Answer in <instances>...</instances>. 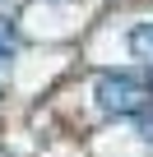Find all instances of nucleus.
<instances>
[{"label": "nucleus", "instance_id": "f257e3e1", "mask_svg": "<svg viewBox=\"0 0 153 157\" xmlns=\"http://www.w3.org/2000/svg\"><path fill=\"white\" fill-rule=\"evenodd\" d=\"M93 93H98V106L107 116H139L148 106V97H153V88L135 74H102Z\"/></svg>", "mask_w": 153, "mask_h": 157}, {"label": "nucleus", "instance_id": "f03ea898", "mask_svg": "<svg viewBox=\"0 0 153 157\" xmlns=\"http://www.w3.org/2000/svg\"><path fill=\"white\" fill-rule=\"evenodd\" d=\"M130 51L144 56V60H153V23H139V28L130 33Z\"/></svg>", "mask_w": 153, "mask_h": 157}, {"label": "nucleus", "instance_id": "7ed1b4c3", "mask_svg": "<svg viewBox=\"0 0 153 157\" xmlns=\"http://www.w3.org/2000/svg\"><path fill=\"white\" fill-rule=\"evenodd\" d=\"M5 51H14V23L0 19V56H5Z\"/></svg>", "mask_w": 153, "mask_h": 157}, {"label": "nucleus", "instance_id": "20e7f679", "mask_svg": "<svg viewBox=\"0 0 153 157\" xmlns=\"http://www.w3.org/2000/svg\"><path fill=\"white\" fill-rule=\"evenodd\" d=\"M148 88H153V83H148Z\"/></svg>", "mask_w": 153, "mask_h": 157}]
</instances>
